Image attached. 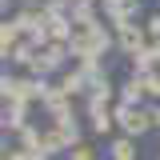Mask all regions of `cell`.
<instances>
[{
	"label": "cell",
	"mask_w": 160,
	"mask_h": 160,
	"mask_svg": "<svg viewBox=\"0 0 160 160\" xmlns=\"http://www.w3.org/2000/svg\"><path fill=\"white\" fill-rule=\"evenodd\" d=\"M116 44H120V52L136 56L140 48H144V32H140L136 24H124V28H116Z\"/></svg>",
	"instance_id": "obj_4"
},
{
	"label": "cell",
	"mask_w": 160,
	"mask_h": 160,
	"mask_svg": "<svg viewBox=\"0 0 160 160\" xmlns=\"http://www.w3.org/2000/svg\"><path fill=\"white\" fill-rule=\"evenodd\" d=\"M112 116H116V124L128 132V136H140V132L156 128V108H132V104H116V108H112Z\"/></svg>",
	"instance_id": "obj_1"
},
{
	"label": "cell",
	"mask_w": 160,
	"mask_h": 160,
	"mask_svg": "<svg viewBox=\"0 0 160 160\" xmlns=\"http://www.w3.org/2000/svg\"><path fill=\"white\" fill-rule=\"evenodd\" d=\"M16 32H20V24H16V20H8L4 32H0V40H4V56H12V48H16Z\"/></svg>",
	"instance_id": "obj_10"
},
{
	"label": "cell",
	"mask_w": 160,
	"mask_h": 160,
	"mask_svg": "<svg viewBox=\"0 0 160 160\" xmlns=\"http://www.w3.org/2000/svg\"><path fill=\"white\" fill-rule=\"evenodd\" d=\"M108 152H112V160H136V148H132V136H120L108 144Z\"/></svg>",
	"instance_id": "obj_6"
},
{
	"label": "cell",
	"mask_w": 160,
	"mask_h": 160,
	"mask_svg": "<svg viewBox=\"0 0 160 160\" xmlns=\"http://www.w3.org/2000/svg\"><path fill=\"white\" fill-rule=\"evenodd\" d=\"M44 28H48V44H64V40H72V24L64 20V12H44Z\"/></svg>",
	"instance_id": "obj_3"
},
{
	"label": "cell",
	"mask_w": 160,
	"mask_h": 160,
	"mask_svg": "<svg viewBox=\"0 0 160 160\" xmlns=\"http://www.w3.org/2000/svg\"><path fill=\"white\" fill-rule=\"evenodd\" d=\"M120 96H124V104H132V100H140V96H148V92H144V80H140V76H132V80H124V84H120Z\"/></svg>",
	"instance_id": "obj_7"
},
{
	"label": "cell",
	"mask_w": 160,
	"mask_h": 160,
	"mask_svg": "<svg viewBox=\"0 0 160 160\" xmlns=\"http://www.w3.org/2000/svg\"><path fill=\"white\" fill-rule=\"evenodd\" d=\"M152 48H156V56H160V40H156V44H152Z\"/></svg>",
	"instance_id": "obj_17"
},
{
	"label": "cell",
	"mask_w": 160,
	"mask_h": 160,
	"mask_svg": "<svg viewBox=\"0 0 160 160\" xmlns=\"http://www.w3.org/2000/svg\"><path fill=\"white\" fill-rule=\"evenodd\" d=\"M148 32H152V36H160V16H152V20H148Z\"/></svg>",
	"instance_id": "obj_16"
},
{
	"label": "cell",
	"mask_w": 160,
	"mask_h": 160,
	"mask_svg": "<svg viewBox=\"0 0 160 160\" xmlns=\"http://www.w3.org/2000/svg\"><path fill=\"white\" fill-rule=\"evenodd\" d=\"M132 60H136V72H152V64H156L160 56H156V48H140Z\"/></svg>",
	"instance_id": "obj_9"
},
{
	"label": "cell",
	"mask_w": 160,
	"mask_h": 160,
	"mask_svg": "<svg viewBox=\"0 0 160 160\" xmlns=\"http://www.w3.org/2000/svg\"><path fill=\"white\" fill-rule=\"evenodd\" d=\"M24 120H28V100H8V108H4V128H8V132L28 128Z\"/></svg>",
	"instance_id": "obj_5"
},
{
	"label": "cell",
	"mask_w": 160,
	"mask_h": 160,
	"mask_svg": "<svg viewBox=\"0 0 160 160\" xmlns=\"http://www.w3.org/2000/svg\"><path fill=\"white\" fill-rule=\"evenodd\" d=\"M88 36H92V48H96V56H104V52L112 48V36H108V28H100V24H92V28H88Z\"/></svg>",
	"instance_id": "obj_8"
},
{
	"label": "cell",
	"mask_w": 160,
	"mask_h": 160,
	"mask_svg": "<svg viewBox=\"0 0 160 160\" xmlns=\"http://www.w3.org/2000/svg\"><path fill=\"white\" fill-rule=\"evenodd\" d=\"M92 128L96 132H108L112 128V112H92Z\"/></svg>",
	"instance_id": "obj_14"
},
{
	"label": "cell",
	"mask_w": 160,
	"mask_h": 160,
	"mask_svg": "<svg viewBox=\"0 0 160 160\" xmlns=\"http://www.w3.org/2000/svg\"><path fill=\"white\" fill-rule=\"evenodd\" d=\"M104 4H108V16H112V24H116V28L132 24V16L140 12V0H104Z\"/></svg>",
	"instance_id": "obj_2"
},
{
	"label": "cell",
	"mask_w": 160,
	"mask_h": 160,
	"mask_svg": "<svg viewBox=\"0 0 160 160\" xmlns=\"http://www.w3.org/2000/svg\"><path fill=\"white\" fill-rule=\"evenodd\" d=\"M8 60H16V64H28V68H32V60H36V52H32V44H16Z\"/></svg>",
	"instance_id": "obj_12"
},
{
	"label": "cell",
	"mask_w": 160,
	"mask_h": 160,
	"mask_svg": "<svg viewBox=\"0 0 160 160\" xmlns=\"http://www.w3.org/2000/svg\"><path fill=\"white\" fill-rule=\"evenodd\" d=\"M4 4H12V0H4Z\"/></svg>",
	"instance_id": "obj_19"
},
{
	"label": "cell",
	"mask_w": 160,
	"mask_h": 160,
	"mask_svg": "<svg viewBox=\"0 0 160 160\" xmlns=\"http://www.w3.org/2000/svg\"><path fill=\"white\" fill-rule=\"evenodd\" d=\"M84 84H88V80H84V72H72V76H64V80H60V88H64L68 96H76Z\"/></svg>",
	"instance_id": "obj_11"
},
{
	"label": "cell",
	"mask_w": 160,
	"mask_h": 160,
	"mask_svg": "<svg viewBox=\"0 0 160 160\" xmlns=\"http://www.w3.org/2000/svg\"><path fill=\"white\" fill-rule=\"evenodd\" d=\"M156 128H160V108H156Z\"/></svg>",
	"instance_id": "obj_18"
},
{
	"label": "cell",
	"mask_w": 160,
	"mask_h": 160,
	"mask_svg": "<svg viewBox=\"0 0 160 160\" xmlns=\"http://www.w3.org/2000/svg\"><path fill=\"white\" fill-rule=\"evenodd\" d=\"M72 160H96V152L84 144V148H76V152H72Z\"/></svg>",
	"instance_id": "obj_15"
},
{
	"label": "cell",
	"mask_w": 160,
	"mask_h": 160,
	"mask_svg": "<svg viewBox=\"0 0 160 160\" xmlns=\"http://www.w3.org/2000/svg\"><path fill=\"white\" fill-rule=\"evenodd\" d=\"M140 80H144V92L148 96H160V72H136Z\"/></svg>",
	"instance_id": "obj_13"
}]
</instances>
